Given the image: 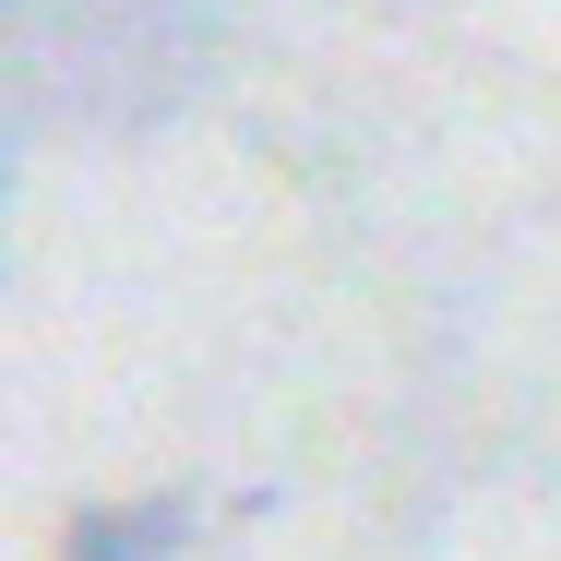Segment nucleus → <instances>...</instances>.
<instances>
[{"instance_id":"1","label":"nucleus","mask_w":561,"mask_h":561,"mask_svg":"<svg viewBox=\"0 0 561 561\" xmlns=\"http://www.w3.org/2000/svg\"><path fill=\"white\" fill-rule=\"evenodd\" d=\"M192 538V502H108L72 526V561H180Z\"/></svg>"}]
</instances>
